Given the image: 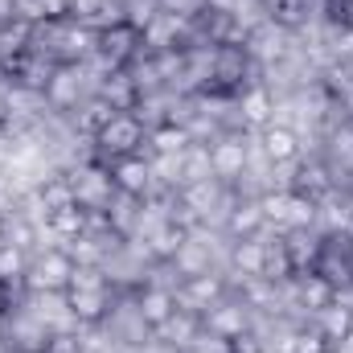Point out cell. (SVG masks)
<instances>
[{"mask_svg": "<svg viewBox=\"0 0 353 353\" xmlns=\"http://www.w3.org/2000/svg\"><path fill=\"white\" fill-rule=\"evenodd\" d=\"M94 148H99V161H115V157H136L148 148V123L136 115V111H115L107 128H99L94 136Z\"/></svg>", "mask_w": 353, "mask_h": 353, "instance_id": "6da1fadb", "label": "cell"}, {"mask_svg": "<svg viewBox=\"0 0 353 353\" xmlns=\"http://www.w3.org/2000/svg\"><path fill=\"white\" fill-rule=\"evenodd\" d=\"M144 54V33L128 21V17H115L111 25H103L99 29V46H94V58L103 62V70L107 74H115V70H128L136 58Z\"/></svg>", "mask_w": 353, "mask_h": 353, "instance_id": "7a4b0ae2", "label": "cell"}, {"mask_svg": "<svg viewBox=\"0 0 353 353\" xmlns=\"http://www.w3.org/2000/svg\"><path fill=\"white\" fill-rule=\"evenodd\" d=\"M251 66H255V58H251L247 46H239V41L214 46V66H210L205 90H214V94H239L243 87H251L247 83L251 79Z\"/></svg>", "mask_w": 353, "mask_h": 353, "instance_id": "3957f363", "label": "cell"}, {"mask_svg": "<svg viewBox=\"0 0 353 353\" xmlns=\"http://www.w3.org/2000/svg\"><path fill=\"white\" fill-rule=\"evenodd\" d=\"M74 255L62 251V247H50L46 255L29 259V271H25V292L33 296H62L70 288V275H74Z\"/></svg>", "mask_w": 353, "mask_h": 353, "instance_id": "277c9868", "label": "cell"}, {"mask_svg": "<svg viewBox=\"0 0 353 353\" xmlns=\"http://www.w3.org/2000/svg\"><path fill=\"white\" fill-rule=\"evenodd\" d=\"M50 325L33 312V308H8L4 312V337L17 353H41L50 345Z\"/></svg>", "mask_w": 353, "mask_h": 353, "instance_id": "5b68a950", "label": "cell"}, {"mask_svg": "<svg viewBox=\"0 0 353 353\" xmlns=\"http://www.w3.org/2000/svg\"><path fill=\"white\" fill-rule=\"evenodd\" d=\"M210 165L218 181H243L247 165H251V148L243 140V132H218L210 140Z\"/></svg>", "mask_w": 353, "mask_h": 353, "instance_id": "8992f818", "label": "cell"}, {"mask_svg": "<svg viewBox=\"0 0 353 353\" xmlns=\"http://www.w3.org/2000/svg\"><path fill=\"white\" fill-rule=\"evenodd\" d=\"M62 304H66V316L79 321V325H103L115 308V296L111 288H66L62 292Z\"/></svg>", "mask_w": 353, "mask_h": 353, "instance_id": "52a82bcc", "label": "cell"}, {"mask_svg": "<svg viewBox=\"0 0 353 353\" xmlns=\"http://www.w3.org/2000/svg\"><path fill=\"white\" fill-rule=\"evenodd\" d=\"M107 173H111L115 193H128V197H140V201H148V193H152V181H157V176H152V161H148L144 152L107 161Z\"/></svg>", "mask_w": 353, "mask_h": 353, "instance_id": "ba28073f", "label": "cell"}, {"mask_svg": "<svg viewBox=\"0 0 353 353\" xmlns=\"http://www.w3.org/2000/svg\"><path fill=\"white\" fill-rule=\"evenodd\" d=\"M201 329H205L210 337H218V341H234V337H243V333L251 329V308H247L243 300L222 296L214 308L201 312Z\"/></svg>", "mask_w": 353, "mask_h": 353, "instance_id": "9c48e42d", "label": "cell"}, {"mask_svg": "<svg viewBox=\"0 0 353 353\" xmlns=\"http://www.w3.org/2000/svg\"><path fill=\"white\" fill-rule=\"evenodd\" d=\"M226 296V279L218 275V271H197V275H185L181 279V288H176V304L181 308H189V312H205V308H214L218 300Z\"/></svg>", "mask_w": 353, "mask_h": 353, "instance_id": "30bf717a", "label": "cell"}, {"mask_svg": "<svg viewBox=\"0 0 353 353\" xmlns=\"http://www.w3.org/2000/svg\"><path fill=\"white\" fill-rule=\"evenodd\" d=\"M74 181V201L90 210V214H103L107 201L115 197V185H111V173H107V161L103 165H87L83 173H70Z\"/></svg>", "mask_w": 353, "mask_h": 353, "instance_id": "8fae6325", "label": "cell"}, {"mask_svg": "<svg viewBox=\"0 0 353 353\" xmlns=\"http://www.w3.org/2000/svg\"><path fill=\"white\" fill-rule=\"evenodd\" d=\"M46 103L54 107V111H74L79 103H83V66H74V62H58L54 70H50V79H46Z\"/></svg>", "mask_w": 353, "mask_h": 353, "instance_id": "7c38bea8", "label": "cell"}, {"mask_svg": "<svg viewBox=\"0 0 353 353\" xmlns=\"http://www.w3.org/2000/svg\"><path fill=\"white\" fill-rule=\"evenodd\" d=\"M189 226H181L176 218H161L148 234H144V251L157 259V263H173L176 255H181V247L189 243Z\"/></svg>", "mask_w": 353, "mask_h": 353, "instance_id": "4fadbf2b", "label": "cell"}, {"mask_svg": "<svg viewBox=\"0 0 353 353\" xmlns=\"http://www.w3.org/2000/svg\"><path fill=\"white\" fill-rule=\"evenodd\" d=\"M132 304H136V312H140V321L148 329H161L176 312V292L173 288H161V283H144V288H136Z\"/></svg>", "mask_w": 353, "mask_h": 353, "instance_id": "5bb4252c", "label": "cell"}, {"mask_svg": "<svg viewBox=\"0 0 353 353\" xmlns=\"http://www.w3.org/2000/svg\"><path fill=\"white\" fill-rule=\"evenodd\" d=\"M267 218H263V201L259 197H243L226 210V234L230 239H263Z\"/></svg>", "mask_w": 353, "mask_h": 353, "instance_id": "9a60e30c", "label": "cell"}, {"mask_svg": "<svg viewBox=\"0 0 353 353\" xmlns=\"http://www.w3.org/2000/svg\"><path fill=\"white\" fill-rule=\"evenodd\" d=\"M157 333V341H165V345H173V350H189V345H197L201 341V316L197 312H189V308H181L176 304V312L161 325V329H152Z\"/></svg>", "mask_w": 353, "mask_h": 353, "instance_id": "2e32d148", "label": "cell"}, {"mask_svg": "<svg viewBox=\"0 0 353 353\" xmlns=\"http://www.w3.org/2000/svg\"><path fill=\"white\" fill-rule=\"evenodd\" d=\"M259 144H263V157L271 165H292L296 157H300V136H296V128H288V123H267L259 128Z\"/></svg>", "mask_w": 353, "mask_h": 353, "instance_id": "e0dca14e", "label": "cell"}, {"mask_svg": "<svg viewBox=\"0 0 353 353\" xmlns=\"http://www.w3.org/2000/svg\"><path fill=\"white\" fill-rule=\"evenodd\" d=\"M189 144H197V140H193V132H189V123L161 119V123H152V128H148V152H152V157H181Z\"/></svg>", "mask_w": 353, "mask_h": 353, "instance_id": "ac0fdd59", "label": "cell"}, {"mask_svg": "<svg viewBox=\"0 0 353 353\" xmlns=\"http://www.w3.org/2000/svg\"><path fill=\"white\" fill-rule=\"evenodd\" d=\"M288 189L321 205V201H325V197L333 193V173H329V165H321V161H304V165H300V169L292 173Z\"/></svg>", "mask_w": 353, "mask_h": 353, "instance_id": "d6986e66", "label": "cell"}, {"mask_svg": "<svg viewBox=\"0 0 353 353\" xmlns=\"http://www.w3.org/2000/svg\"><path fill=\"white\" fill-rule=\"evenodd\" d=\"M288 283H292V292H296V304H300V308H308L312 316H316L321 308H329V304H333V283H329V279H321L316 271L292 275Z\"/></svg>", "mask_w": 353, "mask_h": 353, "instance_id": "ffe728a7", "label": "cell"}, {"mask_svg": "<svg viewBox=\"0 0 353 353\" xmlns=\"http://www.w3.org/2000/svg\"><path fill=\"white\" fill-rule=\"evenodd\" d=\"M279 247H283V259L292 267V275H304V271H312V259H316L321 239H316L312 230H283Z\"/></svg>", "mask_w": 353, "mask_h": 353, "instance_id": "44dd1931", "label": "cell"}, {"mask_svg": "<svg viewBox=\"0 0 353 353\" xmlns=\"http://www.w3.org/2000/svg\"><path fill=\"white\" fill-rule=\"evenodd\" d=\"M247 50H251V58H259V62H279L283 54H288V29H279V25H255L251 29V37H247Z\"/></svg>", "mask_w": 353, "mask_h": 353, "instance_id": "7402d4cb", "label": "cell"}, {"mask_svg": "<svg viewBox=\"0 0 353 353\" xmlns=\"http://www.w3.org/2000/svg\"><path fill=\"white\" fill-rule=\"evenodd\" d=\"M230 267H234L243 279L267 275V243L263 239H234V247H230Z\"/></svg>", "mask_w": 353, "mask_h": 353, "instance_id": "603a6c76", "label": "cell"}, {"mask_svg": "<svg viewBox=\"0 0 353 353\" xmlns=\"http://www.w3.org/2000/svg\"><path fill=\"white\" fill-rule=\"evenodd\" d=\"M239 115H243V128L251 123V128H267L271 123V111H275V103H271V90L259 87V83H251V87H243L239 94Z\"/></svg>", "mask_w": 353, "mask_h": 353, "instance_id": "cb8c5ba5", "label": "cell"}, {"mask_svg": "<svg viewBox=\"0 0 353 353\" xmlns=\"http://www.w3.org/2000/svg\"><path fill=\"white\" fill-rule=\"evenodd\" d=\"M90 210H83L79 201H70V205H62V210H54V214H46V226L58 234V239H66V243H74L79 234H87L90 230Z\"/></svg>", "mask_w": 353, "mask_h": 353, "instance_id": "d4e9b609", "label": "cell"}, {"mask_svg": "<svg viewBox=\"0 0 353 353\" xmlns=\"http://www.w3.org/2000/svg\"><path fill=\"white\" fill-rule=\"evenodd\" d=\"M312 325L321 329V337H325L333 350H337V345H345V341L353 337V312H350V308H341V304H329V308H321Z\"/></svg>", "mask_w": 353, "mask_h": 353, "instance_id": "484cf974", "label": "cell"}, {"mask_svg": "<svg viewBox=\"0 0 353 353\" xmlns=\"http://www.w3.org/2000/svg\"><path fill=\"white\" fill-rule=\"evenodd\" d=\"M29 50H33V25L21 21V17L4 21V25H0V58H4V66L17 62V58L29 54Z\"/></svg>", "mask_w": 353, "mask_h": 353, "instance_id": "4316f807", "label": "cell"}, {"mask_svg": "<svg viewBox=\"0 0 353 353\" xmlns=\"http://www.w3.org/2000/svg\"><path fill=\"white\" fill-rule=\"evenodd\" d=\"M70 201H74V181L66 173H54L37 185V205H41V214H54V210H62V205H70Z\"/></svg>", "mask_w": 353, "mask_h": 353, "instance_id": "83f0119b", "label": "cell"}, {"mask_svg": "<svg viewBox=\"0 0 353 353\" xmlns=\"http://www.w3.org/2000/svg\"><path fill=\"white\" fill-rule=\"evenodd\" d=\"M115 111H136V103H140V87L132 83V74L128 70H115V74H107V83L99 90Z\"/></svg>", "mask_w": 353, "mask_h": 353, "instance_id": "f1b7e54d", "label": "cell"}, {"mask_svg": "<svg viewBox=\"0 0 353 353\" xmlns=\"http://www.w3.org/2000/svg\"><path fill=\"white\" fill-rule=\"evenodd\" d=\"M25 271H29V251L0 239V288H25Z\"/></svg>", "mask_w": 353, "mask_h": 353, "instance_id": "f546056e", "label": "cell"}, {"mask_svg": "<svg viewBox=\"0 0 353 353\" xmlns=\"http://www.w3.org/2000/svg\"><path fill=\"white\" fill-rule=\"evenodd\" d=\"M263 12L279 29H300L308 17V0H263Z\"/></svg>", "mask_w": 353, "mask_h": 353, "instance_id": "4dcf8cb0", "label": "cell"}, {"mask_svg": "<svg viewBox=\"0 0 353 353\" xmlns=\"http://www.w3.org/2000/svg\"><path fill=\"white\" fill-rule=\"evenodd\" d=\"M214 176V165H210V144H189L181 152V185L189 181H210Z\"/></svg>", "mask_w": 353, "mask_h": 353, "instance_id": "1f68e13d", "label": "cell"}, {"mask_svg": "<svg viewBox=\"0 0 353 353\" xmlns=\"http://www.w3.org/2000/svg\"><path fill=\"white\" fill-rule=\"evenodd\" d=\"M74 111H79V132H87V136H94L99 128H107L111 115H115V107H111L103 94H90L87 103H79Z\"/></svg>", "mask_w": 353, "mask_h": 353, "instance_id": "d6a6232c", "label": "cell"}, {"mask_svg": "<svg viewBox=\"0 0 353 353\" xmlns=\"http://www.w3.org/2000/svg\"><path fill=\"white\" fill-rule=\"evenodd\" d=\"M316 214H321L316 201H308V197H300V193L288 189V218H283V230H312V226H316Z\"/></svg>", "mask_w": 353, "mask_h": 353, "instance_id": "836d02e7", "label": "cell"}, {"mask_svg": "<svg viewBox=\"0 0 353 353\" xmlns=\"http://www.w3.org/2000/svg\"><path fill=\"white\" fill-rule=\"evenodd\" d=\"M283 353H333V345L321 337L316 325H304V329H292L283 337Z\"/></svg>", "mask_w": 353, "mask_h": 353, "instance_id": "e575fe53", "label": "cell"}, {"mask_svg": "<svg viewBox=\"0 0 353 353\" xmlns=\"http://www.w3.org/2000/svg\"><path fill=\"white\" fill-rule=\"evenodd\" d=\"M0 239H4V243H12V247H21V251H29V247H33V239H37V226L17 210V214L0 226Z\"/></svg>", "mask_w": 353, "mask_h": 353, "instance_id": "d590c367", "label": "cell"}, {"mask_svg": "<svg viewBox=\"0 0 353 353\" xmlns=\"http://www.w3.org/2000/svg\"><path fill=\"white\" fill-rule=\"evenodd\" d=\"M259 201H263L267 226H279V230H283V218H288V189H279V193H263Z\"/></svg>", "mask_w": 353, "mask_h": 353, "instance_id": "8d00e7d4", "label": "cell"}, {"mask_svg": "<svg viewBox=\"0 0 353 353\" xmlns=\"http://www.w3.org/2000/svg\"><path fill=\"white\" fill-rule=\"evenodd\" d=\"M325 21L341 33H353V0H325Z\"/></svg>", "mask_w": 353, "mask_h": 353, "instance_id": "74e56055", "label": "cell"}, {"mask_svg": "<svg viewBox=\"0 0 353 353\" xmlns=\"http://www.w3.org/2000/svg\"><path fill=\"white\" fill-rule=\"evenodd\" d=\"M333 152L341 157V169H353V123H341L333 132Z\"/></svg>", "mask_w": 353, "mask_h": 353, "instance_id": "f35d334b", "label": "cell"}, {"mask_svg": "<svg viewBox=\"0 0 353 353\" xmlns=\"http://www.w3.org/2000/svg\"><path fill=\"white\" fill-rule=\"evenodd\" d=\"M79 350H83L79 333H62V329H54V333H50V345H46V353H79Z\"/></svg>", "mask_w": 353, "mask_h": 353, "instance_id": "ab89813d", "label": "cell"}, {"mask_svg": "<svg viewBox=\"0 0 353 353\" xmlns=\"http://www.w3.org/2000/svg\"><path fill=\"white\" fill-rule=\"evenodd\" d=\"M333 304H341V308L353 312V279H345L341 288H333Z\"/></svg>", "mask_w": 353, "mask_h": 353, "instance_id": "60d3db41", "label": "cell"}, {"mask_svg": "<svg viewBox=\"0 0 353 353\" xmlns=\"http://www.w3.org/2000/svg\"><path fill=\"white\" fill-rule=\"evenodd\" d=\"M201 4H205L210 12H226V17H234V4H239V0H201Z\"/></svg>", "mask_w": 353, "mask_h": 353, "instance_id": "b9f144b4", "label": "cell"}, {"mask_svg": "<svg viewBox=\"0 0 353 353\" xmlns=\"http://www.w3.org/2000/svg\"><path fill=\"white\" fill-rule=\"evenodd\" d=\"M12 214H17V210H12V201L4 197V189H0V226H4V222H8Z\"/></svg>", "mask_w": 353, "mask_h": 353, "instance_id": "7bdbcfd3", "label": "cell"}, {"mask_svg": "<svg viewBox=\"0 0 353 353\" xmlns=\"http://www.w3.org/2000/svg\"><path fill=\"white\" fill-rule=\"evenodd\" d=\"M17 17V0H0V25Z\"/></svg>", "mask_w": 353, "mask_h": 353, "instance_id": "ee69618b", "label": "cell"}, {"mask_svg": "<svg viewBox=\"0 0 353 353\" xmlns=\"http://www.w3.org/2000/svg\"><path fill=\"white\" fill-rule=\"evenodd\" d=\"M8 119H12V115H8V103H4V99H0V132H4V128H8Z\"/></svg>", "mask_w": 353, "mask_h": 353, "instance_id": "f6af8a7d", "label": "cell"}, {"mask_svg": "<svg viewBox=\"0 0 353 353\" xmlns=\"http://www.w3.org/2000/svg\"><path fill=\"white\" fill-rule=\"evenodd\" d=\"M350 271H353V239H350Z\"/></svg>", "mask_w": 353, "mask_h": 353, "instance_id": "bcb514c9", "label": "cell"}, {"mask_svg": "<svg viewBox=\"0 0 353 353\" xmlns=\"http://www.w3.org/2000/svg\"><path fill=\"white\" fill-rule=\"evenodd\" d=\"M79 353H94V350H87V345H83V350H79Z\"/></svg>", "mask_w": 353, "mask_h": 353, "instance_id": "7dc6e473", "label": "cell"}]
</instances>
